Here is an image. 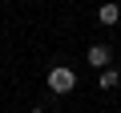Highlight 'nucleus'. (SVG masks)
<instances>
[{"instance_id":"f257e3e1","label":"nucleus","mask_w":121,"mask_h":113,"mask_svg":"<svg viewBox=\"0 0 121 113\" xmlns=\"http://www.w3.org/2000/svg\"><path fill=\"white\" fill-rule=\"evenodd\" d=\"M48 89H52V93H73V89H77V73H73L69 65L48 69Z\"/></svg>"},{"instance_id":"f03ea898","label":"nucleus","mask_w":121,"mask_h":113,"mask_svg":"<svg viewBox=\"0 0 121 113\" xmlns=\"http://www.w3.org/2000/svg\"><path fill=\"white\" fill-rule=\"evenodd\" d=\"M109 61H113L109 44H93V48H89V65H93V69H109Z\"/></svg>"},{"instance_id":"7ed1b4c3","label":"nucleus","mask_w":121,"mask_h":113,"mask_svg":"<svg viewBox=\"0 0 121 113\" xmlns=\"http://www.w3.org/2000/svg\"><path fill=\"white\" fill-rule=\"evenodd\" d=\"M97 20H101V24H117V20H121V8H117V4H101V8H97Z\"/></svg>"},{"instance_id":"20e7f679","label":"nucleus","mask_w":121,"mask_h":113,"mask_svg":"<svg viewBox=\"0 0 121 113\" xmlns=\"http://www.w3.org/2000/svg\"><path fill=\"white\" fill-rule=\"evenodd\" d=\"M117 81H121V73H117V69H101V77H97V85H101V89H113Z\"/></svg>"}]
</instances>
